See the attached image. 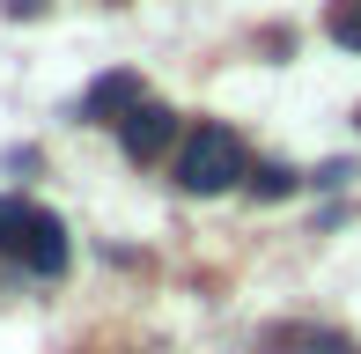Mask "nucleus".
<instances>
[{
    "label": "nucleus",
    "mask_w": 361,
    "mask_h": 354,
    "mask_svg": "<svg viewBox=\"0 0 361 354\" xmlns=\"http://www.w3.org/2000/svg\"><path fill=\"white\" fill-rule=\"evenodd\" d=\"M23 266L44 273V281H59V273H67V221H59V214H37V236H30Z\"/></svg>",
    "instance_id": "obj_4"
},
{
    "label": "nucleus",
    "mask_w": 361,
    "mask_h": 354,
    "mask_svg": "<svg viewBox=\"0 0 361 354\" xmlns=\"http://www.w3.org/2000/svg\"><path fill=\"white\" fill-rule=\"evenodd\" d=\"M37 214H44V207H30V200H0V251H8V259H23V251H30Z\"/></svg>",
    "instance_id": "obj_5"
},
{
    "label": "nucleus",
    "mask_w": 361,
    "mask_h": 354,
    "mask_svg": "<svg viewBox=\"0 0 361 354\" xmlns=\"http://www.w3.org/2000/svg\"><path fill=\"white\" fill-rule=\"evenodd\" d=\"M354 177H361L354 163H324L317 177H310V185H317V192H347V185H354Z\"/></svg>",
    "instance_id": "obj_9"
},
{
    "label": "nucleus",
    "mask_w": 361,
    "mask_h": 354,
    "mask_svg": "<svg viewBox=\"0 0 361 354\" xmlns=\"http://www.w3.org/2000/svg\"><path fill=\"white\" fill-rule=\"evenodd\" d=\"M324 37L361 52V0H332V8H324Z\"/></svg>",
    "instance_id": "obj_6"
},
{
    "label": "nucleus",
    "mask_w": 361,
    "mask_h": 354,
    "mask_svg": "<svg viewBox=\"0 0 361 354\" xmlns=\"http://www.w3.org/2000/svg\"><path fill=\"white\" fill-rule=\"evenodd\" d=\"M288 347H302V354H354L339 332H288Z\"/></svg>",
    "instance_id": "obj_8"
},
{
    "label": "nucleus",
    "mask_w": 361,
    "mask_h": 354,
    "mask_svg": "<svg viewBox=\"0 0 361 354\" xmlns=\"http://www.w3.org/2000/svg\"><path fill=\"white\" fill-rule=\"evenodd\" d=\"M243 185H251V200H288L302 177H295L288 163H251V177H243Z\"/></svg>",
    "instance_id": "obj_7"
},
{
    "label": "nucleus",
    "mask_w": 361,
    "mask_h": 354,
    "mask_svg": "<svg viewBox=\"0 0 361 354\" xmlns=\"http://www.w3.org/2000/svg\"><path fill=\"white\" fill-rule=\"evenodd\" d=\"M133 104H140V74H126V67L118 74H96L89 96H81V126H118Z\"/></svg>",
    "instance_id": "obj_3"
},
{
    "label": "nucleus",
    "mask_w": 361,
    "mask_h": 354,
    "mask_svg": "<svg viewBox=\"0 0 361 354\" xmlns=\"http://www.w3.org/2000/svg\"><path fill=\"white\" fill-rule=\"evenodd\" d=\"M170 177L192 192V200H214V192H228V185L251 177V155H243V140L228 133L221 118H200V126H185V140H177Z\"/></svg>",
    "instance_id": "obj_1"
},
{
    "label": "nucleus",
    "mask_w": 361,
    "mask_h": 354,
    "mask_svg": "<svg viewBox=\"0 0 361 354\" xmlns=\"http://www.w3.org/2000/svg\"><path fill=\"white\" fill-rule=\"evenodd\" d=\"M44 8H52V0H8V15H15V23H37Z\"/></svg>",
    "instance_id": "obj_10"
},
{
    "label": "nucleus",
    "mask_w": 361,
    "mask_h": 354,
    "mask_svg": "<svg viewBox=\"0 0 361 354\" xmlns=\"http://www.w3.org/2000/svg\"><path fill=\"white\" fill-rule=\"evenodd\" d=\"M177 140H185V126H177V111L155 104V96H140V104L118 118V148L133 155V163H162Z\"/></svg>",
    "instance_id": "obj_2"
}]
</instances>
